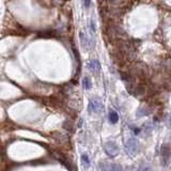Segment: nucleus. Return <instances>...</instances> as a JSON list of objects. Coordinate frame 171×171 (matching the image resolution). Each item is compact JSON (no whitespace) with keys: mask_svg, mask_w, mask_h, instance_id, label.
<instances>
[{"mask_svg":"<svg viewBox=\"0 0 171 171\" xmlns=\"http://www.w3.org/2000/svg\"><path fill=\"white\" fill-rule=\"evenodd\" d=\"M82 86H84V88L86 90L91 89V88H92V82H91V80H90V78L84 77V79H82Z\"/></svg>","mask_w":171,"mask_h":171,"instance_id":"nucleus-8","label":"nucleus"},{"mask_svg":"<svg viewBox=\"0 0 171 171\" xmlns=\"http://www.w3.org/2000/svg\"><path fill=\"white\" fill-rule=\"evenodd\" d=\"M160 156H162V164L164 166H168L171 158V147L168 143H164L160 148Z\"/></svg>","mask_w":171,"mask_h":171,"instance_id":"nucleus-1","label":"nucleus"},{"mask_svg":"<svg viewBox=\"0 0 171 171\" xmlns=\"http://www.w3.org/2000/svg\"><path fill=\"white\" fill-rule=\"evenodd\" d=\"M109 171H123V168L118 164H111L109 165Z\"/></svg>","mask_w":171,"mask_h":171,"instance_id":"nucleus-11","label":"nucleus"},{"mask_svg":"<svg viewBox=\"0 0 171 171\" xmlns=\"http://www.w3.org/2000/svg\"><path fill=\"white\" fill-rule=\"evenodd\" d=\"M84 5L86 9H89L91 5V0H84Z\"/></svg>","mask_w":171,"mask_h":171,"instance_id":"nucleus-13","label":"nucleus"},{"mask_svg":"<svg viewBox=\"0 0 171 171\" xmlns=\"http://www.w3.org/2000/svg\"><path fill=\"white\" fill-rule=\"evenodd\" d=\"M89 111L93 113H97L103 109V104H102L101 100L99 99H92L89 102Z\"/></svg>","mask_w":171,"mask_h":171,"instance_id":"nucleus-4","label":"nucleus"},{"mask_svg":"<svg viewBox=\"0 0 171 171\" xmlns=\"http://www.w3.org/2000/svg\"><path fill=\"white\" fill-rule=\"evenodd\" d=\"M88 68L92 72H99L101 70V64H100V62L97 60H91L88 63Z\"/></svg>","mask_w":171,"mask_h":171,"instance_id":"nucleus-5","label":"nucleus"},{"mask_svg":"<svg viewBox=\"0 0 171 171\" xmlns=\"http://www.w3.org/2000/svg\"><path fill=\"white\" fill-rule=\"evenodd\" d=\"M170 120H171V113H170Z\"/></svg>","mask_w":171,"mask_h":171,"instance_id":"nucleus-15","label":"nucleus"},{"mask_svg":"<svg viewBox=\"0 0 171 171\" xmlns=\"http://www.w3.org/2000/svg\"><path fill=\"white\" fill-rule=\"evenodd\" d=\"M109 121L112 123V124H116L118 121H119V115L117 113V111L111 110L109 112Z\"/></svg>","mask_w":171,"mask_h":171,"instance_id":"nucleus-7","label":"nucleus"},{"mask_svg":"<svg viewBox=\"0 0 171 171\" xmlns=\"http://www.w3.org/2000/svg\"><path fill=\"white\" fill-rule=\"evenodd\" d=\"M138 141L136 140L135 138H129L127 139V141L125 142V151L128 155L131 156H134L136 155L137 152H138Z\"/></svg>","mask_w":171,"mask_h":171,"instance_id":"nucleus-2","label":"nucleus"},{"mask_svg":"<svg viewBox=\"0 0 171 171\" xmlns=\"http://www.w3.org/2000/svg\"><path fill=\"white\" fill-rule=\"evenodd\" d=\"M150 113V110H147L145 108H139L138 110H137V117L141 118V117H144V116H148Z\"/></svg>","mask_w":171,"mask_h":171,"instance_id":"nucleus-10","label":"nucleus"},{"mask_svg":"<svg viewBox=\"0 0 171 171\" xmlns=\"http://www.w3.org/2000/svg\"><path fill=\"white\" fill-rule=\"evenodd\" d=\"M90 30L92 31V33H94L95 32V30H96V26H95V23H94V21L93 19H91V21H90Z\"/></svg>","mask_w":171,"mask_h":171,"instance_id":"nucleus-12","label":"nucleus"},{"mask_svg":"<svg viewBox=\"0 0 171 171\" xmlns=\"http://www.w3.org/2000/svg\"><path fill=\"white\" fill-rule=\"evenodd\" d=\"M79 39H80V43H81V45L84 47V48H87L88 45H89V39H88V36L86 35V33L82 32V31H80L79 32Z\"/></svg>","mask_w":171,"mask_h":171,"instance_id":"nucleus-6","label":"nucleus"},{"mask_svg":"<svg viewBox=\"0 0 171 171\" xmlns=\"http://www.w3.org/2000/svg\"><path fill=\"white\" fill-rule=\"evenodd\" d=\"M81 163L86 168H89L90 166V160H89V156L87 154H82L81 155Z\"/></svg>","mask_w":171,"mask_h":171,"instance_id":"nucleus-9","label":"nucleus"},{"mask_svg":"<svg viewBox=\"0 0 171 171\" xmlns=\"http://www.w3.org/2000/svg\"><path fill=\"white\" fill-rule=\"evenodd\" d=\"M134 131H135V134H136V135H138V134L140 133V129H139V128H134Z\"/></svg>","mask_w":171,"mask_h":171,"instance_id":"nucleus-14","label":"nucleus"},{"mask_svg":"<svg viewBox=\"0 0 171 171\" xmlns=\"http://www.w3.org/2000/svg\"><path fill=\"white\" fill-rule=\"evenodd\" d=\"M104 150H105L106 154L110 157H115L119 153V148L113 141H108L104 144Z\"/></svg>","mask_w":171,"mask_h":171,"instance_id":"nucleus-3","label":"nucleus"}]
</instances>
